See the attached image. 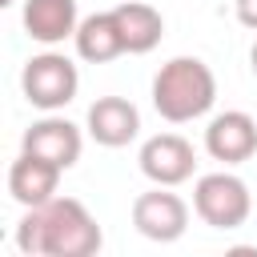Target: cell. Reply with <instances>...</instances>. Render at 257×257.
<instances>
[{
	"mask_svg": "<svg viewBox=\"0 0 257 257\" xmlns=\"http://www.w3.org/2000/svg\"><path fill=\"white\" fill-rule=\"evenodd\" d=\"M104 233L96 217L76 197H52L24 209L16 225V249L28 257H92L100 253Z\"/></svg>",
	"mask_w": 257,
	"mask_h": 257,
	"instance_id": "obj_1",
	"label": "cell"
},
{
	"mask_svg": "<svg viewBox=\"0 0 257 257\" xmlns=\"http://www.w3.org/2000/svg\"><path fill=\"white\" fill-rule=\"evenodd\" d=\"M217 100V76L201 56H173L153 76V108L169 124H189L205 116Z\"/></svg>",
	"mask_w": 257,
	"mask_h": 257,
	"instance_id": "obj_2",
	"label": "cell"
},
{
	"mask_svg": "<svg viewBox=\"0 0 257 257\" xmlns=\"http://www.w3.org/2000/svg\"><path fill=\"white\" fill-rule=\"evenodd\" d=\"M76 88H80V68L64 52H52V48L36 52L20 68V92L40 112H60L64 104H72Z\"/></svg>",
	"mask_w": 257,
	"mask_h": 257,
	"instance_id": "obj_3",
	"label": "cell"
},
{
	"mask_svg": "<svg viewBox=\"0 0 257 257\" xmlns=\"http://www.w3.org/2000/svg\"><path fill=\"white\" fill-rule=\"evenodd\" d=\"M193 213L209 225V229H241L245 221H249V213H253V193H249V185L237 177V173H229V165L225 169H217V173H205V177H197V185H193Z\"/></svg>",
	"mask_w": 257,
	"mask_h": 257,
	"instance_id": "obj_4",
	"label": "cell"
},
{
	"mask_svg": "<svg viewBox=\"0 0 257 257\" xmlns=\"http://www.w3.org/2000/svg\"><path fill=\"white\" fill-rule=\"evenodd\" d=\"M133 225H137L141 237H149L157 245H169V241L185 237V229H189V205L169 185H153L149 193H141L133 201Z\"/></svg>",
	"mask_w": 257,
	"mask_h": 257,
	"instance_id": "obj_5",
	"label": "cell"
},
{
	"mask_svg": "<svg viewBox=\"0 0 257 257\" xmlns=\"http://www.w3.org/2000/svg\"><path fill=\"white\" fill-rule=\"evenodd\" d=\"M137 165H141V173H145L153 185L177 189V185L193 181V173H197V153H193V145H189L181 133H157V137H149V141L141 145Z\"/></svg>",
	"mask_w": 257,
	"mask_h": 257,
	"instance_id": "obj_6",
	"label": "cell"
},
{
	"mask_svg": "<svg viewBox=\"0 0 257 257\" xmlns=\"http://www.w3.org/2000/svg\"><path fill=\"white\" fill-rule=\"evenodd\" d=\"M20 149H24V153H32V157L52 161L56 169H72V165L80 161L84 133H80V124H72L68 116L48 112V116H40V120H32V124L24 128Z\"/></svg>",
	"mask_w": 257,
	"mask_h": 257,
	"instance_id": "obj_7",
	"label": "cell"
},
{
	"mask_svg": "<svg viewBox=\"0 0 257 257\" xmlns=\"http://www.w3.org/2000/svg\"><path fill=\"white\" fill-rule=\"evenodd\" d=\"M205 153L221 165H245L257 153V120L241 108H225L205 128Z\"/></svg>",
	"mask_w": 257,
	"mask_h": 257,
	"instance_id": "obj_8",
	"label": "cell"
},
{
	"mask_svg": "<svg viewBox=\"0 0 257 257\" xmlns=\"http://www.w3.org/2000/svg\"><path fill=\"white\" fill-rule=\"evenodd\" d=\"M84 133L104 149H124L141 133V112L124 96H96L84 116Z\"/></svg>",
	"mask_w": 257,
	"mask_h": 257,
	"instance_id": "obj_9",
	"label": "cell"
},
{
	"mask_svg": "<svg viewBox=\"0 0 257 257\" xmlns=\"http://www.w3.org/2000/svg\"><path fill=\"white\" fill-rule=\"evenodd\" d=\"M20 20H24V32H28L36 44H44V48L64 44V40L76 36V28H80L76 0H24Z\"/></svg>",
	"mask_w": 257,
	"mask_h": 257,
	"instance_id": "obj_10",
	"label": "cell"
},
{
	"mask_svg": "<svg viewBox=\"0 0 257 257\" xmlns=\"http://www.w3.org/2000/svg\"><path fill=\"white\" fill-rule=\"evenodd\" d=\"M60 173H64V169H56L52 161L32 157V153H24V149H20V157H16V161H12V169H8V193H12V201H16V205H24V209L44 205V201H52V197H56Z\"/></svg>",
	"mask_w": 257,
	"mask_h": 257,
	"instance_id": "obj_11",
	"label": "cell"
},
{
	"mask_svg": "<svg viewBox=\"0 0 257 257\" xmlns=\"http://www.w3.org/2000/svg\"><path fill=\"white\" fill-rule=\"evenodd\" d=\"M76 56L84 64H108L116 56H124V36H120V24H116V12H92L80 20L76 36Z\"/></svg>",
	"mask_w": 257,
	"mask_h": 257,
	"instance_id": "obj_12",
	"label": "cell"
},
{
	"mask_svg": "<svg viewBox=\"0 0 257 257\" xmlns=\"http://www.w3.org/2000/svg\"><path fill=\"white\" fill-rule=\"evenodd\" d=\"M116 12V24H120V36H124V52L133 56H145L161 44L165 36V16L149 4V0H124L112 8Z\"/></svg>",
	"mask_w": 257,
	"mask_h": 257,
	"instance_id": "obj_13",
	"label": "cell"
},
{
	"mask_svg": "<svg viewBox=\"0 0 257 257\" xmlns=\"http://www.w3.org/2000/svg\"><path fill=\"white\" fill-rule=\"evenodd\" d=\"M233 12H237V24L241 28H253L257 32V0H233Z\"/></svg>",
	"mask_w": 257,
	"mask_h": 257,
	"instance_id": "obj_14",
	"label": "cell"
},
{
	"mask_svg": "<svg viewBox=\"0 0 257 257\" xmlns=\"http://www.w3.org/2000/svg\"><path fill=\"white\" fill-rule=\"evenodd\" d=\"M249 64H253V76H257V44L249 48Z\"/></svg>",
	"mask_w": 257,
	"mask_h": 257,
	"instance_id": "obj_15",
	"label": "cell"
},
{
	"mask_svg": "<svg viewBox=\"0 0 257 257\" xmlns=\"http://www.w3.org/2000/svg\"><path fill=\"white\" fill-rule=\"evenodd\" d=\"M0 4H16V0H0Z\"/></svg>",
	"mask_w": 257,
	"mask_h": 257,
	"instance_id": "obj_16",
	"label": "cell"
}]
</instances>
